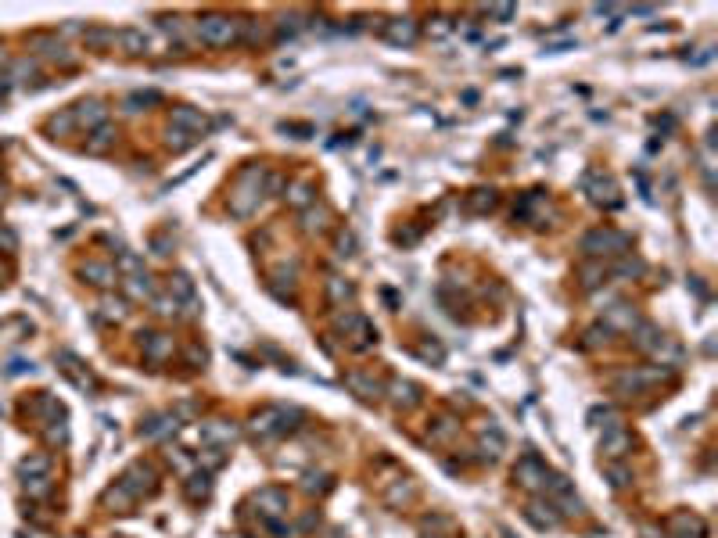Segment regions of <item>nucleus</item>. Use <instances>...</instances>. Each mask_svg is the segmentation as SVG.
I'll list each match as a JSON object with an SVG mask.
<instances>
[{"mask_svg":"<svg viewBox=\"0 0 718 538\" xmlns=\"http://www.w3.org/2000/svg\"><path fill=\"white\" fill-rule=\"evenodd\" d=\"M262 183H266V169L262 166H248L237 173L234 191H230V215L234 219H248L259 201H262Z\"/></svg>","mask_w":718,"mask_h":538,"instance_id":"nucleus-1","label":"nucleus"},{"mask_svg":"<svg viewBox=\"0 0 718 538\" xmlns=\"http://www.w3.org/2000/svg\"><path fill=\"white\" fill-rule=\"evenodd\" d=\"M194 36L205 47H230L241 36V22L230 15H201L194 22Z\"/></svg>","mask_w":718,"mask_h":538,"instance_id":"nucleus-2","label":"nucleus"},{"mask_svg":"<svg viewBox=\"0 0 718 538\" xmlns=\"http://www.w3.org/2000/svg\"><path fill=\"white\" fill-rule=\"evenodd\" d=\"M298 420H302L298 409L266 405V409H259V413L252 417V431H255V434H262V438H273V434H288V431H295V427H298Z\"/></svg>","mask_w":718,"mask_h":538,"instance_id":"nucleus-3","label":"nucleus"},{"mask_svg":"<svg viewBox=\"0 0 718 538\" xmlns=\"http://www.w3.org/2000/svg\"><path fill=\"white\" fill-rule=\"evenodd\" d=\"M629 248V234L611 230V227H597L582 237V251L589 259H604V255H625Z\"/></svg>","mask_w":718,"mask_h":538,"instance_id":"nucleus-4","label":"nucleus"},{"mask_svg":"<svg viewBox=\"0 0 718 538\" xmlns=\"http://www.w3.org/2000/svg\"><path fill=\"white\" fill-rule=\"evenodd\" d=\"M119 485L126 488L133 499H140V495H151L154 488H159V473H154L147 463H133V466H126L122 470V478H119Z\"/></svg>","mask_w":718,"mask_h":538,"instance_id":"nucleus-5","label":"nucleus"},{"mask_svg":"<svg viewBox=\"0 0 718 538\" xmlns=\"http://www.w3.org/2000/svg\"><path fill=\"white\" fill-rule=\"evenodd\" d=\"M255 506L262 510V520H277V517L288 513V492L262 488V492H255Z\"/></svg>","mask_w":718,"mask_h":538,"instance_id":"nucleus-6","label":"nucleus"},{"mask_svg":"<svg viewBox=\"0 0 718 538\" xmlns=\"http://www.w3.org/2000/svg\"><path fill=\"white\" fill-rule=\"evenodd\" d=\"M514 478H517L524 488H543L546 478H550V470L539 463V456H524V459L514 466Z\"/></svg>","mask_w":718,"mask_h":538,"instance_id":"nucleus-7","label":"nucleus"},{"mask_svg":"<svg viewBox=\"0 0 718 538\" xmlns=\"http://www.w3.org/2000/svg\"><path fill=\"white\" fill-rule=\"evenodd\" d=\"M72 115H76L79 130H101V126L108 122V108H105L101 101H79V105L72 108Z\"/></svg>","mask_w":718,"mask_h":538,"instance_id":"nucleus-8","label":"nucleus"},{"mask_svg":"<svg viewBox=\"0 0 718 538\" xmlns=\"http://www.w3.org/2000/svg\"><path fill=\"white\" fill-rule=\"evenodd\" d=\"M585 191H589V198L597 205H618V187L604 173H589L585 176Z\"/></svg>","mask_w":718,"mask_h":538,"instance_id":"nucleus-9","label":"nucleus"},{"mask_svg":"<svg viewBox=\"0 0 718 538\" xmlns=\"http://www.w3.org/2000/svg\"><path fill=\"white\" fill-rule=\"evenodd\" d=\"M173 126L183 133H191V137H201L208 130V119L198 108H173Z\"/></svg>","mask_w":718,"mask_h":538,"instance_id":"nucleus-10","label":"nucleus"},{"mask_svg":"<svg viewBox=\"0 0 718 538\" xmlns=\"http://www.w3.org/2000/svg\"><path fill=\"white\" fill-rule=\"evenodd\" d=\"M144 337V359L147 363H166L173 356V337L169 334H140Z\"/></svg>","mask_w":718,"mask_h":538,"instance_id":"nucleus-11","label":"nucleus"},{"mask_svg":"<svg viewBox=\"0 0 718 538\" xmlns=\"http://www.w3.org/2000/svg\"><path fill=\"white\" fill-rule=\"evenodd\" d=\"M201 438L208 441V445H230V441L237 438V427L234 424H227V420H208V424H201Z\"/></svg>","mask_w":718,"mask_h":538,"instance_id":"nucleus-12","label":"nucleus"},{"mask_svg":"<svg viewBox=\"0 0 718 538\" xmlns=\"http://www.w3.org/2000/svg\"><path fill=\"white\" fill-rule=\"evenodd\" d=\"M607 330H636L639 327V316L629 309V305H614V309H607V323H604Z\"/></svg>","mask_w":718,"mask_h":538,"instance_id":"nucleus-13","label":"nucleus"},{"mask_svg":"<svg viewBox=\"0 0 718 538\" xmlns=\"http://www.w3.org/2000/svg\"><path fill=\"white\" fill-rule=\"evenodd\" d=\"M629 449H632V434L621 431V427H611L604 434V441H600V452H607V456H625Z\"/></svg>","mask_w":718,"mask_h":538,"instance_id":"nucleus-14","label":"nucleus"},{"mask_svg":"<svg viewBox=\"0 0 718 538\" xmlns=\"http://www.w3.org/2000/svg\"><path fill=\"white\" fill-rule=\"evenodd\" d=\"M83 276L93 283V288H112V283L119 280L115 266H108V262H86V266H83Z\"/></svg>","mask_w":718,"mask_h":538,"instance_id":"nucleus-15","label":"nucleus"},{"mask_svg":"<svg viewBox=\"0 0 718 538\" xmlns=\"http://www.w3.org/2000/svg\"><path fill=\"white\" fill-rule=\"evenodd\" d=\"M385 36H388L392 43H413V40H417V22H413V18H395V22H388Z\"/></svg>","mask_w":718,"mask_h":538,"instance_id":"nucleus-16","label":"nucleus"},{"mask_svg":"<svg viewBox=\"0 0 718 538\" xmlns=\"http://www.w3.org/2000/svg\"><path fill=\"white\" fill-rule=\"evenodd\" d=\"M33 47H40V54H44V58H51V61H61V65H72V54H69V47H65V43H58V40H51V36H33Z\"/></svg>","mask_w":718,"mask_h":538,"instance_id":"nucleus-17","label":"nucleus"},{"mask_svg":"<svg viewBox=\"0 0 718 538\" xmlns=\"http://www.w3.org/2000/svg\"><path fill=\"white\" fill-rule=\"evenodd\" d=\"M524 517L532 520L536 527H557V524H560V517L553 513V506H546V502H532V506L524 510Z\"/></svg>","mask_w":718,"mask_h":538,"instance_id":"nucleus-18","label":"nucleus"},{"mask_svg":"<svg viewBox=\"0 0 718 538\" xmlns=\"http://www.w3.org/2000/svg\"><path fill=\"white\" fill-rule=\"evenodd\" d=\"M176 417H151L144 427H140V434L144 438H166V434H176Z\"/></svg>","mask_w":718,"mask_h":538,"instance_id":"nucleus-19","label":"nucleus"},{"mask_svg":"<svg viewBox=\"0 0 718 538\" xmlns=\"http://www.w3.org/2000/svg\"><path fill=\"white\" fill-rule=\"evenodd\" d=\"M345 384H349L359 398H378V395H381V384H378V381H370V377H363V373H349V377H345Z\"/></svg>","mask_w":718,"mask_h":538,"instance_id":"nucleus-20","label":"nucleus"},{"mask_svg":"<svg viewBox=\"0 0 718 538\" xmlns=\"http://www.w3.org/2000/svg\"><path fill=\"white\" fill-rule=\"evenodd\" d=\"M115 40H119V33H115V29H105V25H93V29H86V33H83V43L93 47V51H101V47H108V43H115Z\"/></svg>","mask_w":718,"mask_h":538,"instance_id":"nucleus-21","label":"nucleus"},{"mask_svg":"<svg viewBox=\"0 0 718 538\" xmlns=\"http://www.w3.org/2000/svg\"><path fill=\"white\" fill-rule=\"evenodd\" d=\"M119 43H122V51H126V54H147V36L140 33V29H122Z\"/></svg>","mask_w":718,"mask_h":538,"instance_id":"nucleus-22","label":"nucleus"},{"mask_svg":"<svg viewBox=\"0 0 718 538\" xmlns=\"http://www.w3.org/2000/svg\"><path fill=\"white\" fill-rule=\"evenodd\" d=\"M112 144H115V130H112V126L105 122L101 130H93V137L86 140V151H90V154H105V151H108Z\"/></svg>","mask_w":718,"mask_h":538,"instance_id":"nucleus-23","label":"nucleus"},{"mask_svg":"<svg viewBox=\"0 0 718 538\" xmlns=\"http://www.w3.org/2000/svg\"><path fill=\"white\" fill-rule=\"evenodd\" d=\"M467 208H471V212H492L496 208V191H492V187H478V191H471Z\"/></svg>","mask_w":718,"mask_h":538,"instance_id":"nucleus-24","label":"nucleus"},{"mask_svg":"<svg viewBox=\"0 0 718 538\" xmlns=\"http://www.w3.org/2000/svg\"><path fill=\"white\" fill-rule=\"evenodd\" d=\"M388 391H392V402H395V405H413V402L420 398V388L410 384V381H395Z\"/></svg>","mask_w":718,"mask_h":538,"instance_id":"nucleus-25","label":"nucleus"},{"mask_svg":"<svg viewBox=\"0 0 718 538\" xmlns=\"http://www.w3.org/2000/svg\"><path fill=\"white\" fill-rule=\"evenodd\" d=\"M47 466H51L47 456H25L18 463V473H22V478H47Z\"/></svg>","mask_w":718,"mask_h":538,"instance_id":"nucleus-26","label":"nucleus"},{"mask_svg":"<svg viewBox=\"0 0 718 538\" xmlns=\"http://www.w3.org/2000/svg\"><path fill=\"white\" fill-rule=\"evenodd\" d=\"M61 363H65V373L76 381V388H93V377H90V373H79V363H76L72 352H61Z\"/></svg>","mask_w":718,"mask_h":538,"instance_id":"nucleus-27","label":"nucleus"},{"mask_svg":"<svg viewBox=\"0 0 718 538\" xmlns=\"http://www.w3.org/2000/svg\"><path fill=\"white\" fill-rule=\"evenodd\" d=\"M126 291H130L133 298H147V302H151V298H154V283H151L147 273H140V276H130V280H126Z\"/></svg>","mask_w":718,"mask_h":538,"instance_id":"nucleus-28","label":"nucleus"},{"mask_svg":"<svg viewBox=\"0 0 718 538\" xmlns=\"http://www.w3.org/2000/svg\"><path fill=\"white\" fill-rule=\"evenodd\" d=\"M288 205H295V208L313 205V187H309V183H291L288 187Z\"/></svg>","mask_w":718,"mask_h":538,"instance_id":"nucleus-29","label":"nucleus"},{"mask_svg":"<svg viewBox=\"0 0 718 538\" xmlns=\"http://www.w3.org/2000/svg\"><path fill=\"white\" fill-rule=\"evenodd\" d=\"M194 144H198V137L176 130V126H169V130H166V147H173V151H187V147H194Z\"/></svg>","mask_w":718,"mask_h":538,"instance_id":"nucleus-30","label":"nucleus"},{"mask_svg":"<svg viewBox=\"0 0 718 538\" xmlns=\"http://www.w3.org/2000/svg\"><path fill=\"white\" fill-rule=\"evenodd\" d=\"M133 502H137V499H133L126 488H122L119 481H115V488L105 492V506H115V510H126V506H133Z\"/></svg>","mask_w":718,"mask_h":538,"instance_id":"nucleus-31","label":"nucleus"},{"mask_svg":"<svg viewBox=\"0 0 718 538\" xmlns=\"http://www.w3.org/2000/svg\"><path fill=\"white\" fill-rule=\"evenodd\" d=\"M115 273H126V276H140L144 273V262L133 255V251H122L119 262H115Z\"/></svg>","mask_w":718,"mask_h":538,"instance_id":"nucleus-32","label":"nucleus"},{"mask_svg":"<svg viewBox=\"0 0 718 538\" xmlns=\"http://www.w3.org/2000/svg\"><path fill=\"white\" fill-rule=\"evenodd\" d=\"M169 295H173V298H187V302H191V298H194V288H191V280H187L183 273L169 276Z\"/></svg>","mask_w":718,"mask_h":538,"instance_id":"nucleus-33","label":"nucleus"},{"mask_svg":"<svg viewBox=\"0 0 718 538\" xmlns=\"http://www.w3.org/2000/svg\"><path fill=\"white\" fill-rule=\"evenodd\" d=\"M578 276H582V288H589V291H592V288H600V283H604L607 269H604V266H582V269H578Z\"/></svg>","mask_w":718,"mask_h":538,"instance_id":"nucleus-34","label":"nucleus"},{"mask_svg":"<svg viewBox=\"0 0 718 538\" xmlns=\"http://www.w3.org/2000/svg\"><path fill=\"white\" fill-rule=\"evenodd\" d=\"M614 273H618V276H643L646 266H643L639 259H629V251H625V255H621V262L614 266Z\"/></svg>","mask_w":718,"mask_h":538,"instance_id":"nucleus-35","label":"nucleus"},{"mask_svg":"<svg viewBox=\"0 0 718 538\" xmlns=\"http://www.w3.org/2000/svg\"><path fill=\"white\" fill-rule=\"evenodd\" d=\"M101 316H105V320H115V323L126 320V302H122V298H105Z\"/></svg>","mask_w":718,"mask_h":538,"instance_id":"nucleus-36","label":"nucleus"},{"mask_svg":"<svg viewBox=\"0 0 718 538\" xmlns=\"http://www.w3.org/2000/svg\"><path fill=\"white\" fill-rule=\"evenodd\" d=\"M47 130H51V133H69V130H76V115H72V108H69V112H61V115H54V119L47 122Z\"/></svg>","mask_w":718,"mask_h":538,"instance_id":"nucleus-37","label":"nucleus"},{"mask_svg":"<svg viewBox=\"0 0 718 538\" xmlns=\"http://www.w3.org/2000/svg\"><path fill=\"white\" fill-rule=\"evenodd\" d=\"M324 219H327V208H305V215H302V227H305L309 234H313V230H324V227H327Z\"/></svg>","mask_w":718,"mask_h":538,"instance_id":"nucleus-38","label":"nucleus"},{"mask_svg":"<svg viewBox=\"0 0 718 538\" xmlns=\"http://www.w3.org/2000/svg\"><path fill=\"white\" fill-rule=\"evenodd\" d=\"M327 295H331V302H349L356 291H352V283H345V280H338V276H334V280L327 283Z\"/></svg>","mask_w":718,"mask_h":538,"instance_id":"nucleus-39","label":"nucleus"},{"mask_svg":"<svg viewBox=\"0 0 718 538\" xmlns=\"http://www.w3.org/2000/svg\"><path fill=\"white\" fill-rule=\"evenodd\" d=\"M208 492H212L208 473H198V478H191V485H187V495L191 499H208Z\"/></svg>","mask_w":718,"mask_h":538,"instance_id":"nucleus-40","label":"nucleus"},{"mask_svg":"<svg viewBox=\"0 0 718 538\" xmlns=\"http://www.w3.org/2000/svg\"><path fill=\"white\" fill-rule=\"evenodd\" d=\"M25 492L33 499H44L51 492V478H25Z\"/></svg>","mask_w":718,"mask_h":538,"instance_id":"nucleus-41","label":"nucleus"},{"mask_svg":"<svg viewBox=\"0 0 718 538\" xmlns=\"http://www.w3.org/2000/svg\"><path fill=\"white\" fill-rule=\"evenodd\" d=\"M151 305H154V312H159V316H176V309H180V302H176L173 295H169V298H159V295H154Z\"/></svg>","mask_w":718,"mask_h":538,"instance_id":"nucleus-42","label":"nucleus"},{"mask_svg":"<svg viewBox=\"0 0 718 538\" xmlns=\"http://www.w3.org/2000/svg\"><path fill=\"white\" fill-rule=\"evenodd\" d=\"M492 18H499V22H507V18H514L517 15V8L514 4H492V8H485Z\"/></svg>","mask_w":718,"mask_h":538,"instance_id":"nucleus-43","label":"nucleus"},{"mask_svg":"<svg viewBox=\"0 0 718 538\" xmlns=\"http://www.w3.org/2000/svg\"><path fill=\"white\" fill-rule=\"evenodd\" d=\"M427 33L442 40V36H449V33H453V22H449V18H434V25H427Z\"/></svg>","mask_w":718,"mask_h":538,"instance_id":"nucleus-44","label":"nucleus"},{"mask_svg":"<svg viewBox=\"0 0 718 538\" xmlns=\"http://www.w3.org/2000/svg\"><path fill=\"white\" fill-rule=\"evenodd\" d=\"M607 478L614 481V488H625L632 478H629V470H621V466H607Z\"/></svg>","mask_w":718,"mask_h":538,"instance_id":"nucleus-45","label":"nucleus"},{"mask_svg":"<svg viewBox=\"0 0 718 538\" xmlns=\"http://www.w3.org/2000/svg\"><path fill=\"white\" fill-rule=\"evenodd\" d=\"M352 251H356V237H352V234H341V237H338V255L345 259V255H352Z\"/></svg>","mask_w":718,"mask_h":538,"instance_id":"nucleus-46","label":"nucleus"},{"mask_svg":"<svg viewBox=\"0 0 718 538\" xmlns=\"http://www.w3.org/2000/svg\"><path fill=\"white\" fill-rule=\"evenodd\" d=\"M324 488H327L324 473H305V492H324Z\"/></svg>","mask_w":718,"mask_h":538,"instance_id":"nucleus-47","label":"nucleus"},{"mask_svg":"<svg viewBox=\"0 0 718 538\" xmlns=\"http://www.w3.org/2000/svg\"><path fill=\"white\" fill-rule=\"evenodd\" d=\"M201 459H205V466H212V470H215V466H223V452L215 449V445H212L205 456H198V463H201Z\"/></svg>","mask_w":718,"mask_h":538,"instance_id":"nucleus-48","label":"nucleus"},{"mask_svg":"<svg viewBox=\"0 0 718 538\" xmlns=\"http://www.w3.org/2000/svg\"><path fill=\"white\" fill-rule=\"evenodd\" d=\"M607 337H611V330H607V327H592V330H589V341H585V344L592 348V344H600V341H607Z\"/></svg>","mask_w":718,"mask_h":538,"instance_id":"nucleus-49","label":"nucleus"},{"mask_svg":"<svg viewBox=\"0 0 718 538\" xmlns=\"http://www.w3.org/2000/svg\"><path fill=\"white\" fill-rule=\"evenodd\" d=\"M0 244H4L8 251H15V234H11V230H4V227H0Z\"/></svg>","mask_w":718,"mask_h":538,"instance_id":"nucleus-50","label":"nucleus"},{"mask_svg":"<svg viewBox=\"0 0 718 538\" xmlns=\"http://www.w3.org/2000/svg\"><path fill=\"white\" fill-rule=\"evenodd\" d=\"M4 61H8V54H4V51H0V65H4Z\"/></svg>","mask_w":718,"mask_h":538,"instance_id":"nucleus-51","label":"nucleus"},{"mask_svg":"<svg viewBox=\"0 0 718 538\" xmlns=\"http://www.w3.org/2000/svg\"><path fill=\"white\" fill-rule=\"evenodd\" d=\"M76 538H79V534H76Z\"/></svg>","mask_w":718,"mask_h":538,"instance_id":"nucleus-52","label":"nucleus"},{"mask_svg":"<svg viewBox=\"0 0 718 538\" xmlns=\"http://www.w3.org/2000/svg\"><path fill=\"white\" fill-rule=\"evenodd\" d=\"M431 538H434V534H431Z\"/></svg>","mask_w":718,"mask_h":538,"instance_id":"nucleus-53","label":"nucleus"}]
</instances>
